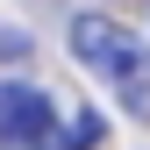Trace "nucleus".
<instances>
[{"label": "nucleus", "mask_w": 150, "mask_h": 150, "mask_svg": "<svg viewBox=\"0 0 150 150\" xmlns=\"http://www.w3.org/2000/svg\"><path fill=\"white\" fill-rule=\"evenodd\" d=\"M71 50L79 64L100 71V86L122 100L129 122H150V43L136 29H122L115 14H71Z\"/></svg>", "instance_id": "1"}, {"label": "nucleus", "mask_w": 150, "mask_h": 150, "mask_svg": "<svg viewBox=\"0 0 150 150\" xmlns=\"http://www.w3.org/2000/svg\"><path fill=\"white\" fill-rule=\"evenodd\" d=\"M0 150H57V107L22 79H0Z\"/></svg>", "instance_id": "2"}, {"label": "nucleus", "mask_w": 150, "mask_h": 150, "mask_svg": "<svg viewBox=\"0 0 150 150\" xmlns=\"http://www.w3.org/2000/svg\"><path fill=\"white\" fill-rule=\"evenodd\" d=\"M93 143H100V122H93L86 107L57 115V150H93Z\"/></svg>", "instance_id": "3"}]
</instances>
